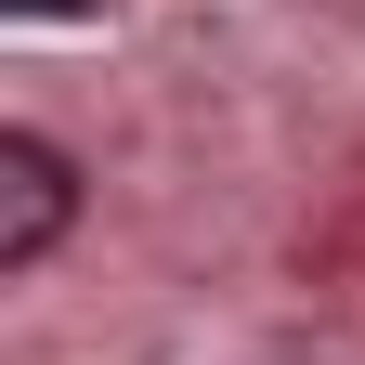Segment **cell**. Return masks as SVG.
<instances>
[{
    "label": "cell",
    "instance_id": "1",
    "mask_svg": "<svg viewBox=\"0 0 365 365\" xmlns=\"http://www.w3.org/2000/svg\"><path fill=\"white\" fill-rule=\"evenodd\" d=\"M78 222V157L53 130H0V274H39Z\"/></svg>",
    "mask_w": 365,
    "mask_h": 365
}]
</instances>
